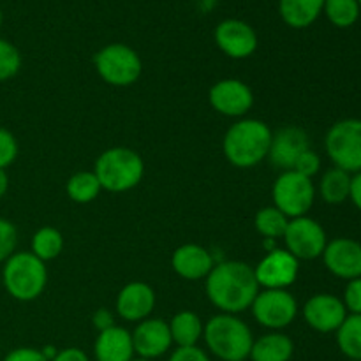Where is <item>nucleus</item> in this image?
Segmentation results:
<instances>
[{"instance_id": "1", "label": "nucleus", "mask_w": 361, "mask_h": 361, "mask_svg": "<svg viewBox=\"0 0 361 361\" xmlns=\"http://www.w3.org/2000/svg\"><path fill=\"white\" fill-rule=\"evenodd\" d=\"M259 293L254 268L243 261L217 263L207 277V296L222 314H242Z\"/></svg>"}, {"instance_id": "2", "label": "nucleus", "mask_w": 361, "mask_h": 361, "mask_svg": "<svg viewBox=\"0 0 361 361\" xmlns=\"http://www.w3.org/2000/svg\"><path fill=\"white\" fill-rule=\"evenodd\" d=\"M271 129L257 118H243L233 123L222 140V152L235 168L249 169L268 157Z\"/></svg>"}, {"instance_id": "3", "label": "nucleus", "mask_w": 361, "mask_h": 361, "mask_svg": "<svg viewBox=\"0 0 361 361\" xmlns=\"http://www.w3.org/2000/svg\"><path fill=\"white\" fill-rule=\"evenodd\" d=\"M203 338L214 356L222 361H245L254 337L250 328L233 314H217L204 324Z\"/></svg>"}, {"instance_id": "4", "label": "nucleus", "mask_w": 361, "mask_h": 361, "mask_svg": "<svg viewBox=\"0 0 361 361\" xmlns=\"http://www.w3.org/2000/svg\"><path fill=\"white\" fill-rule=\"evenodd\" d=\"M0 279L11 298L18 302H34L48 284V268L44 261L32 252H14L4 263Z\"/></svg>"}, {"instance_id": "5", "label": "nucleus", "mask_w": 361, "mask_h": 361, "mask_svg": "<svg viewBox=\"0 0 361 361\" xmlns=\"http://www.w3.org/2000/svg\"><path fill=\"white\" fill-rule=\"evenodd\" d=\"M94 173L101 189L108 192H127L143 178L145 162L141 155L130 148H108L95 161Z\"/></svg>"}, {"instance_id": "6", "label": "nucleus", "mask_w": 361, "mask_h": 361, "mask_svg": "<svg viewBox=\"0 0 361 361\" xmlns=\"http://www.w3.org/2000/svg\"><path fill=\"white\" fill-rule=\"evenodd\" d=\"M94 63L99 76L111 87H130L140 80L143 71L140 55L122 42H113L99 49Z\"/></svg>"}, {"instance_id": "7", "label": "nucleus", "mask_w": 361, "mask_h": 361, "mask_svg": "<svg viewBox=\"0 0 361 361\" xmlns=\"http://www.w3.org/2000/svg\"><path fill=\"white\" fill-rule=\"evenodd\" d=\"M324 148L335 168L344 169L349 175L361 171V120H338L324 137Z\"/></svg>"}, {"instance_id": "8", "label": "nucleus", "mask_w": 361, "mask_h": 361, "mask_svg": "<svg viewBox=\"0 0 361 361\" xmlns=\"http://www.w3.org/2000/svg\"><path fill=\"white\" fill-rule=\"evenodd\" d=\"M274 207L279 208L286 217L296 219L309 214L316 200V187L312 178L300 175V173L284 171L271 187Z\"/></svg>"}, {"instance_id": "9", "label": "nucleus", "mask_w": 361, "mask_h": 361, "mask_svg": "<svg viewBox=\"0 0 361 361\" xmlns=\"http://www.w3.org/2000/svg\"><path fill=\"white\" fill-rule=\"evenodd\" d=\"M250 310L261 326L279 331L296 319L298 302L288 289H263L257 293Z\"/></svg>"}, {"instance_id": "10", "label": "nucleus", "mask_w": 361, "mask_h": 361, "mask_svg": "<svg viewBox=\"0 0 361 361\" xmlns=\"http://www.w3.org/2000/svg\"><path fill=\"white\" fill-rule=\"evenodd\" d=\"M286 250L298 261H312L323 256L326 249V231L323 226L309 215L291 219L284 233Z\"/></svg>"}, {"instance_id": "11", "label": "nucleus", "mask_w": 361, "mask_h": 361, "mask_svg": "<svg viewBox=\"0 0 361 361\" xmlns=\"http://www.w3.org/2000/svg\"><path fill=\"white\" fill-rule=\"evenodd\" d=\"M300 274V261L286 249H274L257 263L254 275L264 289H288Z\"/></svg>"}, {"instance_id": "12", "label": "nucleus", "mask_w": 361, "mask_h": 361, "mask_svg": "<svg viewBox=\"0 0 361 361\" xmlns=\"http://www.w3.org/2000/svg\"><path fill=\"white\" fill-rule=\"evenodd\" d=\"M208 101H210L212 108L221 115L240 118L252 108L254 94L247 83L235 80V78H228V80L217 81L210 88Z\"/></svg>"}, {"instance_id": "13", "label": "nucleus", "mask_w": 361, "mask_h": 361, "mask_svg": "<svg viewBox=\"0 0 361 361\" xmlns=\"http://www.w3.org/2000/svg\"><path fill=\"white\" fill-rule=\"evenodd\" d=\"M303 317L312 330L319 334H334L348 317L341 298L330 293H319L307 300L303 305Z\"/></svg>"}, {"instance_id": "14", "label": "nucleus", "mask_w": 361, "mask_h": 361, "mask_svg": "<svg viewBox=\"0 0 361 361\" xmlns=\"http://www.w3.org/2000/svg\"><path fill=\"white\" fill-rule=\"evenodd\" d=\"M215 42L229 59L242 60L257 49V34L242 20H224L215 28Z\"/></svg>"}, {"instance_id": "15", "label": "nucleus", "mask_w": 361, "mask_h": 361, "mask_svg": "<svg viewBox=\"0 0 361 361\" xmlns=\"http://www.w3.org/2000/svg\"><path fill=\"white\" fill-rule=\"evenodd\" d=\"M326 270L342 281L361 277V243L353 238H335L326 243L323 252Z\"/></svg>"}, {"instance_id": "16", "label": "nucleus", "mask_w": 361, "mask_h": 361, "mask_svg": "<svg viewBox=\"0 0 361 361\" xmlns=\"http://www.w3.org/2000/svg\"><path fill=\"white\" fill-rule=\"evenodd\" d=\"M134 353L141 360H155L169 351L173 344L169 324L159 317H148V319L137 323L133 334Z\"/></svg>"}, {"instance_id": "17", "label": "nucleus", "mask_w": 361, "mask_h": 361, "mask_svg": "<svg viewBox=\"0 0 361 361\" xmlns=\"http://www.w3.org/2000/svg\"><path fill=\"white\" fill-rule=\"evenodd\" d=\"M310 148L309 136L305 130L298 126H284L271 134L270 152L268 159L271 164L289 171L295 166L296 159Z\"/></svg>"}, {"instance_id": "18", "label": "nucleus", "mask_w": 361, "mask_h": 361, "mask_svg": "<svg viewBox=\"0 0 361 361\" xmlns=\"http://www.w3.org/2000/svg\"><path fill=\"white\" fill-rule=\"evenodd\" d=\"M155 291L147 282H129L116 296V314L129 323H141L154 312Z\"/></svg>"}, {"instance_id": "19", "label": "nucleus", "mask_w": 361, "mask_h": 361, "mask_svg": "<svg viewBox=\"0 0 361 361\" xmlns=\"http://www.w3.org/2000/svg\"><path fill=\"white\" fill-rule=\"evenodd\" d=\"M171 267L175 274L185 281H201L208 277L212 268L215 267V261L204 247L197 243H185L173 252Z\"/></svg>"}, {"instance_id": "20", "label": "nucleus", "mask_w": 361, "mask_h": 361, "mask_svg": "<svg viewBox=\"0 0 361 361\" xmlns=\"http://www.w3.org/2000/svg\"><path fill=\"white\" fill-rule=\"evenodd\" d=\"M95 360L97 361H133L134 344L133 335L122 326H111L99 331L94 344Z\"/></svg>"}, {"instance_id": "21", "label": "nucleus", "mask_w": 361, "mask_h": 361, "mask_svg": "<svg viewBox=\"0 0 361 361\" xmlns=\"http://www.w3.org/2000/svg\"><path fill=\"white\" fill-rule=\"evenodd\" d=\"M295 353V344L288 335L271 331L254 341L249 358L252 361H289Z\"/></svg>"}, {"instance_id": "22", "label": "nucleus", "mask_w": 361, "mask_h": 361, "mask_svg": "<svg viewBox=\"0 0 361 361\" xmlns=\"http://www.w3.org/2000/svg\"><path fill=\"white\" fill-rule=\"evenodd\" d=\"M324 0H279L282 20L293 28H307L323 13Z\"/></svg>"}, {"instance_id": "23", "label": "nucleus", "mask_w": 361, "mask_h": 361, "mask_svg": "<svg viewBox=\"0 0 361 361\" xmlns=\"http://www.w3.org/2000/svg\"><path fill=\"white\" fill-rule=\"evenodd\" d=\"M168 324L173 344H176L178 348H192L203 337V321L197 314L190 312V310H182V312L175 314Z\"/></svg>"}, {"instance_id": "24", "label": "nucleus", "mask_w": 361, "mask_h": 361, "mask_svg": "<svg viewBox=\"0 0 361 361\" xmlns=\"http://www.w3.org/2000/svg\"><path fill=\"white\" fill-rule=\"evenodd\" d=\"M349 189H351V175L338 168L328 169L319 182L321 197L330 204H341L348 201Z\"/></svg>"}, {"instance_id": "25", "label": "nucleus", "mask_w": 361, "mask_h": 361, "mask_svg": "<svg viewBox=\"0 0 361 361\" xmlns=\"http://www.w3.org/2000/svg\"><path fill=\"white\" fill-rule=\"evenodd\" d=\"M335 334L342 355L353 361H361V314H348Z\"/></svg>"}, {"instance_id": "26", "label": "nucleus", "mask_w": 361, "mask_h": 361, "mask_svg": "<svg viewBox=\"0 0 361 361\" xmlns=\"http://www.w3.org/2000/svg\"><path fill=\"white\" fill-rule=\"evenodd\" d=\"M63 250V236L59 229L51 226L37 229L32 236V249L30 252L37 256L41 261H51L62 254Z\"/></svg>"}, {"instance_id": "27", "label": "nucleus", "mask_w": 361, "mask_h": 361, "mask_svg": "<svg viewBox=\"0 0 361 361\" xmlns=\"http://www.w3.org/2000/svg\"><path fill=\"white\" fill-rule=\"evenodd\" d=\"M66 190L67 196H69L74 203L87 204L92 203L102 189L94 171H80L74 173V175L71 176L69 182H67L66 185Z\"/></svg>"}, {"instance_id": "28", "label": "nucleus", "mask_w": 361, "mask_h": 361, "mask_svg": "<svg viewBox=\"0 0 361 361\" xmlns=\"http://www.w3.org/2000/svg\"><path fill=\"white\" fill-rule=\"evenodd\" d=\"M289 221H291V219L286 217L279 208L264 207L256 214L254 226H256L257 233H259L263 238L277 240L284 236Z\"/></svg>"}, {"instance_id": "29", "label": "nucleus", "mask_w": 361, "mask_h": 361, "mask_svg": "<svg viewBox=\"0 0 361 361\" xmlns=\"http://www.w3.org/2000/svg\"><path fill=\"white\" fill-rule=\"evenodd\" d=\"M323 13L335 27L349 28L358 21L361 7L358 0H324Z\"/></svg>"}, {"instance_id": "30", "label": "nucleus", "mask_w": 361, "mask_h": 361, "mask_svg": "<svg viewBox=\"0 0 361 361\" xmlns=\"http://www.w3.org/2000/svg\"><path fill=\"white\" fill-rule=\"evenodd\" d=\"M21 67V55L14 44L0 39V81H7L18 74Z\"/></svg>"}, {"instance_id": "31", "label": "nucleus", "mask_w": 361, "mask_h": 361, "mask_svg": "<svg viewBox=\"0 0 361 361\" xmlns=\"http://www.w3.org/2000/svg\"><path fill=\"white\" fill-rule=\"evenodd\" d=\"M18 245V229L7 219L0 217V263H6L14 252Z\"/></svg>"}, {"instance_id": "32", "label": "nucleus", "mask_w": 361, "mask_h": 361, "mask_svg": "<svg viewBox=\"0 0 361 361\" xmlns=\"http://www.w3.org/2000/svg\"><path fill=\"white\" fill-rule=\"evenodd\" d=\"M18 141L11 130L0 127V169H6L16 161L18 157Z\"/></svg>"}, {"instance_id": "33", "label": "nucleus", "mask_w": 361, "mask_h": 361, "mask_svg": "<svg viewBox=\"0 0 361 361\" xmlns=\"http://www.w3.org/2000/svg\"><path fill=\"white\" fill-rule=\"evenodd\" d=\"M321 169V159L312 148H309L307 152H303L298 159H296L295 166H293V171L300 173V175L307 176V178H312L319 173Z\"/></svg>"}, {"instance_id": "34", "label": "nucleus", "mask_w": 361, "mask_h": 361, "mask_svg": "<svg viewBox=\"0 0 361 361\" xmlns=\"http://www.w3.org/2000/svg\"><path fill=\"white\" fill-rule=\"evenodd\" d=\"M348 314H361V277L348 281L342 298Z\"/></svg>"}, {"instance_id": "35", "label": "nucleus", "mask_w": 361, "mask_h": 361, "mask_svg": "<svg viewBox=\"0 0 361 361\" xmlns=\"http://www.w3.org/2000/svg\"><path fill=\"white\" fill-rule=\"evenodd\" d=\"M169 361H212L208 358L207 353L203 349H200L197 345L192 348H176V351L173 353Z\"/></svg>"}, {"instance_id": "36", "label": "nucleus", "mask_w": 361, "mask_h": 361, "mask_svg": "<svg viewBox=\"0 0 361 361\" xmlns=\"http://www.w3.org/2000/svg\"><path fill=\"white\" fill-rule=\"evenodd\" d=\"M4 361H48L42 356L41 349L34 348H18L13 349Z\"/></svg>"}, {"instance_id": "37", "label": "nucleus", "mask_w": 361, "mask_h": 361, "mask_svg": "<svg viewBox=\"0 0 361 361\" xmlns=\"http://www.w3.org/2000/svg\"><path fill=\"white\" fill-rule=\"evenodd\" d=\"M51 361H90L87 353L78 348H67L56 353V356Z\"/></svg>"}, {"instance_id": "38", "label": "nucleus", "mask_w": 361, "mask_h": 361, "mask_svg": "<svg viewBox=\"0 0 361 361\" xmlns=\"http://www.w3.org/2000/svg\"><path fill=\"white\" fill-rule=\"evenodd\" d=\"M94 326L97 328L99 331H104V330H108V328L115 326L113 314L109 312L108 309H99L97 312L94 314Z\"/></svg>"}, {"instance_id": "39", "label": "nucleus", "mask_w": 361, "mask_h": 361, "mask_svg": "<svg viewBox=\"0 0 361 361\" xmlns=\"http://www.w3.org/2000/svg\"><path fill=\"white\" fill-rule=\"evenodd\" d=\"M349 200L361 212V171L351 175V189H349Z\"/></svg>"}, {"instance_id": "40", "label": "nucleus", "mask_w": 361, "mask_h": 361, "mask_svg": "<svg viewBox=\"0 0 361 361\" xmlns=\"http://www.w3.org/2000/svg\"><path fill=\"white\" fill-rule=\"evenodd\" d=\"M7 189H9V176H7L6 169H0V200L6 196Z\"/></svg>"}, {"instance_id": "41", "label": "nucleus", "mask_w": 361, "mask_h": 361, "mask_svg": "<svg viewBox=\"0 0 361 361\" xmlns=\"http://www.w3.org/2000/svg\"><path fill=\"white\" fill-rule=\"evenodd\" d=\"M41 353H42V356H44L46 360L51 361L53 358H55L56 353H59V351H56V349L53 348V345H46V348H42V349H41Z\"/></svg>"}, {"instance_id": "42", "label": "nucleus", "mask_w": 361, "mask_h": 361, "mask_svg": "<svg viewBox=\"0 0 361 361\" xmlns=\"http://www.w3.org/2000/svg\"><path fill=\"white\" fill-rule=\"evenodd\" d=\"M0 27H2V9H0Z\"/></svg>"}, {"instance_id": "43", "label": "nucleus", "mask_w": 361, "mask_h": 361, "mask_svg": "<svg viewBox=\"0 0 361 361\" xmlns=\"http://www.w3.org/2000/svg\"><path fill=\"white\" fill-rule=\"evenodd\" d=\"M133 361H150V360H141V358H137V360H133Z\"/></svg>"}, {"instance_id": "44", "label": "nucleus", "mask_w": 361, "mask_h": 361, "mask_svg": "<svg viewBox=\"0 0 361 361\" xmlns=\"http://www.w3.org/2000/svg\"><path fill=\"white\" fill-rule=\"evenodd\" d=\"M358 4H360V7H361V0H358Z\"/></svg>"}, {"instance_id": "45", "label": "nucleus", "mask_w": 361, "mask_h": 361, "mask_svg": "<svg viewBox=\"0 0 361 361\" xmlns=\"http://www.w3.org/2000/svg\"><path fill=\"white\" fill-rule=\"evenodd\" d=\"M0 282H2V279H0Z\"/></svg>"}, {"instance_id": "46", "label": "nucleus", "mask_w": 361, "mask_h": 361, "mask_svg": "<svg viewBox=\"0 0 361 361\" xmlns=\"http://www.w3.org/2000/svg\"><path fill=\"white\" fill-rule=\"evenodd\" d=\"M349 361H353V360H349Z\"/></svg>"}]
</instances>
